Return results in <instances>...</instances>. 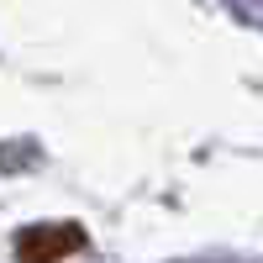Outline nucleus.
<instances>
[{
	"instance_id": "1",
	"label": "nucleus",
	"mask_w": 263,
	"mask_h": 263,
	"mask_svg": "<svg viewBox=\"0 0 263 263\" xmlns=\"http://www.w3.org/2000/svg\"><path fill=\"white\" fill-rule=\"evenodd\" d=\"M79 242H84L79 227H69V221H42V227H27V232L16 237V258L21 263H53L63 253H74Z\"/></svg>"
}]
</instances>
